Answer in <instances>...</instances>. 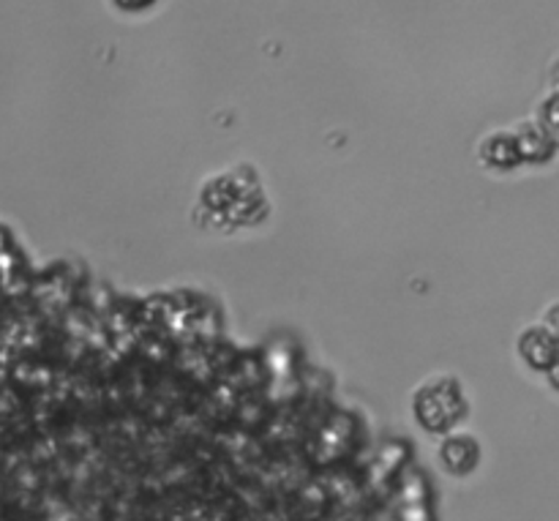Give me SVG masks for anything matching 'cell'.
Segmentation results:
<instances>
[{
    "label": "cell",
    "mask_w": 559,
    "mask_h": 521,
    "mask_svg": "<svg viewBox=\"0 0 559 521\" xmlns=\"http://www.w3.org/2000/svg\"><path fill=\"white\" fill-rule=\"evenodd\" d=\"M549 320H551V325H557V331H559V306H557V309H551Z\"/></svg>",
    "instance_id": "cell-1"
},
{
    "label": "cell",
    "mask_w": 559,
    "mask_h": 521,
    "mask_svg": "<svg viewBox=\"0 0 559 521\" xmlns=\"http://www.w3.org/2000/svg\"><path fill=\"white\" fill-rule=\"evenodd\" d=\"M120 5H131V9H134V5H145L142 3V0H118Z\"/></svg>",
    "instance_id": "cell-2"
}]
</instances>
